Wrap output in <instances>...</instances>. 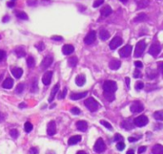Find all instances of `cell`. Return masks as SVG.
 <instances>
[{
    "instance_id": "13",
    "label": "cell",
    "mask_w": 163,
    "mask_h": 154,
    "mask_svg": "<svg viewBox=\"0 0 163 154\" xmlns=\"http://www.w3.org/2000/svg\"><path fill=\"white\" fill-rule=\"evenodd\" d=\"M52 77H53V72L51 71H47L44 75H43V78H42V82L43 83L45 84V85H49L52 82Z\"/></svg>"
},
{
    "instance_id": "50",
    "label": "cell",
    "mask_w": 163,
    "mask_h": 154,
    "mask_svg": "<svg viewBox=\"0 0 163 154\" xmlns=\"http://www.w3.org/2000/svg\"><path fill=\"white\" fill-rule=\"evenodd\" d=\"M5 57H6V52L5 51L0 50V61H2L3 60H4Z\"/></svg>"
},
{
    "instance_id": "25",
    "label": "cell",
    "mask_w": 163,
    "mask_h": 154,
    "mask_svg": "<svg viewBox=\"0 0 163 154\" xmlns=\"http://www.w3.org/2000/svg\"><path fill=\"white\" fill-rule=\"evenodd\" d=\"M121 126L126 130H131V129H133V123H132L130 120L123 121L122 123H121Z\"/></svg>"
},
{
    "instance_id": "38",
    "label": "cell",
    "mask_w": 163,
    "mask_h": 154,
    "mask_svg": "<svg viewBox=\"0 0 163 154\" xmlns=\"http://www.w3.org/2000/svg\"><path fill=\"white\" fill-rule=\"evenodd\" d=\"M100 123L102 124V126H104L106 128H108V129H110V130L113 129V126H112L111 123H109L107 122V121H103V120L100 121Z\"/></svg>"
},
{
    "instance_id": "17",
    "label": "cell",
    "mask_w": 163,
    "mask_h": 154,
    "mask_svg": "<svg viewBox=\"0 0 163 154\" xmlns=\"http://www.w3.org/2000/svg\"><path fill=\"white\" fill-rule=\"evenodd\" d=\"M82 137L80 135H74V136H72L70 139H69L68 141V145H77V143H79L81 141Z\"/></svg>"
},
{
    "instance_id": "58",
    "label": "cell",
    "mask_w": 163,
    "mask_h": 154,
    "mask_svg": "<svg viewBox=\"0 0 163 154\" xmlns=\"http://www.w3.org/2000/svg\"><path fill=\"white\" fill-rule=\"evenodd\" d=\"M26 104H24V102H22V104H19V107L21 108V109H23V108H25V107H26Z\"/></svg>"
},
{
    "instance_id": "24",
    "label": "cell",
    "mask_w": 163,
    "mask_h": 154,
    "mask_svg": "<svg viewBox=\"0 0 163 154\" xmlns=\"http://www.w3.org/2000/svg\"><path fill=\"white\" fill-rule=\"evenodd\" d=\"M31 92L32 93H37L38 92V80L36 78H34L31 83Z\"/></svg>"
},
{
    "instance_id": "51",
    "label": "cell",
    "mask_w": 163,
    "mask_h": 154,
    "mask_svg": "<svg viewBox=\"0 0 163 154\" xmlns=\"http://www.w3.org/2000/svg\"><path fill=\"white\" fill-rule=\"evenodd\" d=\"M135 65H136V68H142V67H143L142 62L139 61V60L136 61V62H135Z\"/></svg>"
},
{
    "instance_id": "61",
    "label": "cell",
    "mask_w": 163,
    "mask_h": 154,
    "mask_svg": "<svg viewBox=\"0 0 163 154\" xmlns=\"http://www.w3.org/2000/svg\"><path fill=\"white\" fill-rule=\"evenodd\" d=\"M77 154H87V153L85 151H83V150H79V151Z\"/></svg>"
},
{
    "instance_id": "18",
    "label": "cell",
    "mask_w": 163,
    "mask_h": 154,
    "mask_svg": "<svg viewBox=\"0 0 163 154\" xmlns=\"http://www.w3.org/2000/svg\"><path fill=\"white\" fill-rule=\"evenodd\" d=\"M87 92H81V93H74V94H72L70 98H71V100L72 101H77V100H80V99H83V98H85L87 96Z\"/></svg>"
},
{
    "instance_id": "40",
    "label": "cell",
    "mask_w": 163,
    "mask_h": 154,
    "mask_svg": "<svg viewBox=\"0 0 163 154\" xmlns=\"http://www.w3.org/2000/svg\"><path fill=\"white\" fill-rule=\"evenodd\" d=\"M104 3V0H96L95 2H93V8H97V7H99L101 6Z\"/></svg>"
},
{
    "instance_id": "37",
    "label": "cell",
    "mask_w": 163,
    "mask_h": 154,
    "mask_svg": "<svg viewBox=\"0 0 163 154\" xmlns=\"http://www.w3.org/2000/svg\"><path fill=\"white\" fill-rule=\"evenodd\" d=\"M147 75L149 79H155V77L157 76V73L154 70H149V71H147Z\"/></svg>"
},
{
    "instance_id": "63",
    "label": "cell",
    "mask_w": 163,
    "mask_h": 154,
    "mask_svg": "<svg viewBox=\"0 0 163 154\" xmlns=\"http://www.w3.org/2000/svg\"><path fill=\"white\" fill-rule=\"evenodd\" d=\"M12 1H13V2H15V0H12Z\"/></svg>"
},
{
    "instance_id": "35",
    "label": "cell",
    "mask_w": 163,
    "mask_h": 154,
    "mask_svg": "<svg viewBox=\"0 0 163 154\" xmlns=\"http://www.w3.org/2000/svg\"><path fill=\"white\" fill-rule=\"evenodd\" d=\"M104 97L108 101H113L115 100V94L113 93H104Z\"/></svg>"
},
{
    "instance_id": "30",
    "label": "cell",
    "mask_w": 163,
    "mask_h": 154,
    "mask_svg": "<svg viewBox=\"0 0 163 154\" xmlns=\"http://www.w3.org/2000/svg\"><path fill=\"white\" fill-rule=\"evenodd\" d=\"M147 19V14L146 13H139L138 16H137L135 19H133V21L135 22H141V21H144V20H146Z\"/></svg>"
},
{
    "instance_id": "32",
    "label": "cell",
    "mask_w": 163,
    "mask_h": 154,
    "mask_svg": "<svg viewBox=\"0 0 163 154\" xmlns=\"http://www.w3.org/2000/svg\"><path fill=\"white\" fill-rule=\"evenodd\" d=\"M27 65L29 68H34L35 65V60L32 57H28L27 58Z\"/></svg>"
},
{
    "instance_id": "62",
    "label": "cell",
    "mask_w": 163,
    "mask_h": 154,
    "mask_svg": "<svg viewBox=\"0 0 163 154\" xmlns=\"http://www.w3.org/2000/svg\"><path fill=\"white\" fill-rule=\"evenodd\" d=\"M119 1L122 2V3H126L127 1H128V0H119Z\"/></svg>"
},
{
    "instance_id": "5",
    "label": "cell",
    "mask_w": 163,
    "mask_h": 154,
    "mask_svg": "<svg viewBox=\"0 0 163 154\" xmlns=\"http://www.w3.org/2000/svg\"><path fill=\"white\" fill-rule=\"evenodd\" d=\"M161 51V47H160V44L158 42H155L151 45L150 49H149V54L152 55L154 57H157L158 56V54L160 53Z\"/></svg>"
},
{
    "instance_id": "26",
    "label": "cell",
    "mask_w": 163,
    "mask_h": 154,
    "mask_svg": "<svg viewBox=\"0 0 163 154\" xmlns=\"http://www.w3.org/2000/svg\"><path fill=\"white\" fill-rule=\"evenodd\" d=\"M153 154H163V145H155L154 148H152Z\"/></svg>"
},
{
    "instance_id": "45",
    "label": "cell",
    "mask_w": 163,
    "mask_h": 154,
    "mask_svg": "<svg viewBox=\"0 0 163 154\" xmlns=\"http://www.w3.org/2000/svg\"><path fill=\"white\" fill-rule=\"evenodd\" d=\"M71 112L72 113V114H74V115L80 114V110H79V108H77V107H72L71 109Z\"/></svg>"
},
{
    "instance_id": "19",
    "label": "cell",
    "mask_w": 163,
    "mask_h": 154,
    "mask_svg": "<svg viewBox=\"0 0 163 154\" xmlns=\"http://www.w3.org/2000/svg\"><path fill=\"white\" fill-rule=\"evenodd\" d=\"M112 12H113V10H112V8L110 6H105V7H103V8L100 10L101 16H104V17L109 16L112 13Z\"/></svg>"
},
{
    "instance_id": "43",
    "label": "cell",
    "mask_w": 163,
    "mask_h": 154,
    "mask_svg": "<svg viewBox=\"0 0 163 154\" xmlns=\"http://www.w3.org/2000/svg\"><path fill=\"white\" fill-rule=\"evenodd\" d=\"M66 94H67V88H64L62 92H59L58 99H59V100H61V99H64L65 97H66Z\"/></svg>"
},
{
    "instance_id": "31",
    "label": "cell",
    "mask_w": 163,
    "mask_h": 154,
    "mask_svg": "<svg viewBox=\"0 0 163 154\" xmlns=\"http://www.w3.org/2000/svg\"><path fill=\"white\" fill-rule=\"evenodd\" d=\"M154 118L157 121H163V110H159L154 113Z\"/></svg>"
},
{
    "instance_id": "55",
    "label": "cell",
    "mask_w": 163,
    "mask_h": 154,
    "mask_svg": "<svg viewBox=\"0 0 163 154\" xmlns=\"http://www.w3.org/2000/svg\"><path fill=\"white\" fill-rule=\"evenodd\" d=\"M126 85H127V87L128 88H130V79L129 78H126Z\"/></svg>"
},
{
    "instance_id": "10",
    "label": "cell",
    "mask_w": 163,
    "mask_h": 154,
    "mask_svg": "<svg viewBox=\"0 0 163 154\" xmlns=\"http://www.w3.org/2000/svg\"><path fill=\"white\" fill-rule=\"evenodd\" d=\"M132 51L133 47L131 45H126L125 47H123V48L119 50V55H120L121 57H128L132 54Z\"/></svg>"
},
{
    "instance_id": "42",
    "label": "cell",
    "mask_w": 163,
    "mask_h": 154,
    "mask_svg": "<svg viewBox=\"0 0 163 154\" xmlns=\"http://www.w3.org/2000/svg\"><path fill=\"white\" fill-rule=\"evenodd\" d=\"M35 47H36V49H37L38 51H43L45 49V45H44V43H43V42H38L35 45Z\"/></svg>"
},
{
    "instance_id": "47",
    "label": "cell",
    "mask_w": 163,
    "mask_h": 154,
    "mask_svg": "<svg viewBox=\"0 0 163 154\" xmlns=\"http://www.w3.org/2000/svg\"><path fill=\"white\" fill-rule=\"evenodd\" d=\"M52 39L53 40H56V41H62L63 38H62V36H59V35H53L52 36Z\"/></svg>"
},
{
    "instance_id": "11",
    "label": "cell",
    "mask_w": 163,
    "mask_h": 154,
    "mask_svg": "<svg viewBox=\"0 0 163 154\" xmlns=\"http://www.w3.org/2000/svg\"><path fill=\"white\" fill-rule=\"evenodd\" d=\"M47 133L50 136H53V135L56 133V124L53 121H51L48 123V126H47Z\"/></svg>"
},
{
    "instance_id": "36",
    "label": "cell",
    "mask_w": 163,
    "mask_h": 154,
    "mask_svg": "<svg viewBox=\"0 0 163 154\" xmlns=\"http://www.w3.org/2000/svg\"><path fill=\"white\" fill-rule=\"evenodd\" d=\"M15 13H16V16L18 18H20V19H24V20H27L28 19L27 13H25L23 12H15Z\"/></svg>"
},
{
    "instance_id": "4",
    "label": "cell",
    "mask_w": 163,
    "mask_h": 154,
    "mask_svg": "<svg viewBox=\"0 0 163 154\" xmlns=\"http://www.w3.org/2000/svg\"><path fill=\"white\" fill-rule=\"evenodd\" d=\"M105 149H106V145H105L104 141L101 138L97 139V141L95 144V146H93V150L96 153H102L103 151H105Z\"/></svg>"
},
{
    "instance_id": "33",
    "label": "cell",
    "mask_w": 163,
    "mask_h": 154,
    "mask_svg": "<svg viewBox=\"0 0 163 154\" xmlns=\"http://www.w3.org/2000/svg\"><path fill=\"white\" fill-rule=\"evenodd\" d=\"M32 128H34V126H32V123H31L30 122H26V123L24 124V129L27 133H30L32 130Z\"/></svg>"
},
{
    "instance_id": "20",
    "label": "cell",
    "mask_w": 163,
    "mask_h": 154,
    "mask_svg": "<svg viewBox=\"0 0 163 154\" xmlns=\"http://www.w3.org/2000/svg\"><path fill=\"white\" fill-rule=\"evenodd\" d=\"M2 86H3V88H5V89H11V88H13V79H11V78H7L4 82H3Z\"/></svg>"
},
{
    "instance_id": "39",
    "label": "cell",
    "mask_w": 163,
    "mask_h": 154,
    "mask_svg": "<svg viewBox=\"0 0 163 154\" xmlns=\"http://www.w3.org/2000/svg\"><path fill=\"white\" fill-rule=\"evenodd\" d=\"M10 135L12 136L13 139H16L18 136H19V133H18V131L16 129H12L10 131Z\"/></svg>"
},
{
    "instance_id": "9",
    "label": "cell",
    "mask_w": 163,
    "mask_h": 154,
    "mask_svg": "<svg viewBox=\"0 0 163 154\" xmlns=\"http://www.w3.org/2000/svg\"><path fill=\"white\" fill-rule=\"evenodd\" d=\"M96 34L95 31H91L88 33V35L85 36L84 38V42L87 45H90V44H92L96 41Z\"/></svg>"
},
{
    "instance_id": "53",
    "label": "cell",
    "mask_w": 163,
    "mask_h": 154,
    "mask_svg": "<svg viewBox=\"0 0 163 154\" xmlns=\"http://www.w3.org/2000/svg\"><path fill=\"white\" fill-rule=\"evenodd\" d=\"M158 68H159V70H160L161 73L163 74V62H160V63L158 64Z\"/></svg>"
},
{
    "instance_id": "57",
    "label": "cell",
    "mask_w": 163,
    "mask_h": 154,
    "mask_svg": "<svg viewBox=\"0 0 163 154\" xmlns=\"http://www.w3.org/2000/svg\"><path fill=\"white\" fill-rule=\"evenodd\" d=\"M4 119H5V116L3 115L1 112H0V122H2V121H4Z\"/></svg>"
},
{
    "instance_id": "15",
    "label": "cell",
    "mask_w": 163,
    "mask_h": 154,
    "mask_svg": "<svg viewBox=\"0 0 163 154\" xmlns=\"http://www.w3.org/2000/svg\"><path fill=\"white\" fill-rule=\"evenodd\" d=\"M121 66V62L118 60H112L109 63V67L111 70H117V69Z\"/></svg>"
},
{
    "instance_id": "64",
    "label": "cell",
    "mask_w": 163,
    "mask_h": 154,
    "mask_svg": "<svg viewBox=\"0 0 163 154\" xmlns=\"http://www.w3.org/2000/svg\"><path fill=\"white\" fill-rule=\"evenodd\" d=\"M0 39H1V36H0Z\"/></svg>"
},
{
    "instance_id": "12",
    "label": "cell",
    "mask_w": 163,
    "mask_h": 154,
    "mask_svg": "<svg viewBox=\"0 0 163 154\" xmlns=\"http://www.w3.org/2000/svg\"><path fill=\"white\" fill-rule=\"evenodd\" d=\"M53 61V57L52 56H47L41 62V68L42 69H47L52 65Z\"/></svg>"
},
{
    "instance_id": "56",
    "label": "cell",
    "mask_w": 163,
    "mask_h": 154,
    "mask_svg": "<svg viewBox=\"0 0 163 154\" xmlns=\"http://www.w3.org/2000/svg\"><path fill=\"white\" fill-rule=\"evenodd\" d=\"M14 4H15V3H14L13 1H12V2H9L7 5H8V7H11V8H13V7L14 6Z\"/></svg>"
},
{
    "instance_id": "28",
    "label": "cell",
    "mask_w": 163,
    "mask_h": 154,
    "mask_svg": "<svg viewBox=\"0 0 163 154\" xmlns=\"http://www.w3.org/2000/svg\"><path fill=\"white\" fill-rule=\"evenodd\" d=\"M77 62H78V58L77 57H69V60H68V65L70 66V67H74V66H77Z\"/></svg>"
},
{
    "instance_id": "41",
    "label": "cell",
    "mask_w": 163,
    "mask_h": 154,
    "mask_svg": "<svg viewBox=\"0 0 163 154\" xmlns=\"http://www.w3.org/2000/svg\"><path fill=\"white\" fill-rule=\"evenodd\" d=\"M117 148L119 150V151H122V150L125 148V144L123 142H118L117 145Z\"/></svg>"
},
{
    "instance_id": "3",
    "label": "cell",
    "mask_w": 163,
    "mask_h": 154,
    "mask_svg": "<svg viewBox=\"0 0 163 154\" xmlns=\"http://www.w3.org/2000/svg\"><path fill=\"white\" fill-rule=\"evenodd\" d=\"M145 48H146V43H145V41H143V40H140V41H138L136 43V49H135V57H141V55L143 54Z\"/></svg>"
},
{
    "instance_id": "23",
    "label": "cell",
    "mask_w": 163,
    "mask_h": 154,
    "mask_svg": "<svg viewBox=\"0 0 163 154\" xmlns=\"http://www.w3.org/2000/svg\"><path fill=\"white\" fill-rule=\"evenodd\" d=\"M12 74L15 79H20L21 76L23 74V70L19 67H15V68H13L12 70Z\"/></svg>"
},
{
    "instance_id": "16",
    "label": "cell",
    "mask_w": 163,
    "mask_h": 154,
    "mask_svg": "<svg viewBox=\"0 0 163 154\" xmlns=\"http://www.w3.org/2000/svg\"><path fill=\"white\" fill-rule=\"evenodd\" d=\"M58 90H59V84L58 83H56V85L53 86V90H52V92H51V95H50V97H49V102H51V104H52V102L53 101V100H54V97H56V93L58 92Z\"/></svg>"
},
{
    "instance_id": "44",
    "label": "cell",
    "mask_w": 163,
    "mask_h": 154,
    "mask_svg": "<svg viewBox=\"0 0 163 154\" xmlns=\"http://www.w3.org/2000/svg\"><path fill=\"white\" fill-rule=\"evenodd\" d=\"M144 88V83L142 82H137L136 83V90H141Z\"/></svg>"
},
{
    "instance_id": "46",
    "label": "cell",
    "mask_w": 163,
    "mask_h": 154,
    "mask_svg": "<svg viewBox=\"0 0 163 154\" xmlns=\"http://www.w3.org/2000/svg\"><path fill=\"white\" fill-rule=\"evenodd\" d=\"M29 154H38V149L36 148H31L29 150Z\"/></svg>"
},
{
    "instance_id": "7",
    "label": "cell",
    "mask_w": 163,
    "mask_h": 154,
    "mask_svg": "<svg viewBox=\"0 0 163 154\" xmlns=\"http://www.w3.org/2000/svg\"><path fill=\"white\" fill-rule=\"evenodd\" d=\"M133 123L138 127H143L148 123V118L145 115L139 116V117H137V118H136L135 120H133Z\"/></svg>"
},
{
    "instance_id": "22",
    "label": "cell",
    "mask_w": 163,
    "mask_h": 154,
    "mask_svg": "<svg viewBox=\"0 0 163 154\" xmlns=\"http://www.w3.org/2000/svg\"><path fill=\"white\" fill-rule=\"evenodd\" d=\"M86 82V77L85 75H78L77 77V79H75V83H77V85L78 86H83Z\"/></svg>"
},
{
    "instance_id": "59",
    "label": "cell",
    "mask_w": 163,
    "mask_h": 154,
    "mask_svg": "<svg viewBox=\"0 0 163 154\" xmlns=\"http://www.w3.org/2000/svg\"><path fill=\"white\" fill-rule=\"evenodd\" d=\"M126 154H135V150H133V149H129Z\"/></svg>"
},
{
    "instance_id": "21",
    "label": "cell",
    "mask_w": 163,
    "mask_h": 154,
    "mask_svg": "<svg viewBox=\"0 0 163 154\" xmlns=\"http://www.w3.org/2000/svg\"><path fill=\"white\" fill-rule=\"evenodd\" d=\"M77 128L78 130L84 132L87 130V128H88V123H87V122H85V121H78L77 123Z\"/></svg>"
},
{
    "instance_id": "60",
    "label": "cell",
    "mask_w": 163,
    "mask_h": 154,
    "mask_svg": "<svg viewBox=\"0 0 163 154\" xmlns=\"http://www.w3.org/2000/svg\"><path fill=\"white\" fill-rule=\"evenodd\" d=\"M9 19H10V17L9 16H5L4 18H3V22H6V21H9Z\"/></svg>"
},
{
    "instance_id": "27",
    "label": "cell",
    "mask_w": 163,
    "mask_h": 154,
    "mask_svg": "<svg viewBox=\"0 0 163 154\" xmlns=\"http://www.w3.org/2000/svg\"><path fill=\"white\" fill-rule=\"evenodd\" d=\"M14 52H15V54L17 55L18 57H23L26 56V52H25V50L22 46H19L17 47V48L14 50Z\"/></svg>"
},
{
    "instance_id": "14",
    "label": "cell",
    "mask_w": 163,
    "mask_h": 154,
    "mask_svg": "<svg viewBox=\"0 0 163 154\" xmlns=\"http://www.w3.org/2000/svg\"><path fill=\"white\" fill-rule=\"evenodd\" d=\"M74 47L71 45V44H66V45L63 46L62 48V53L65 55V56H69V55H71L74 53Z\"/></svg>"
},
{
    "instance_id": "1",
    "label": "cell",
    "mask_w": 163,
    "mask_h": 154,
    "mask_svg": "<svg viewBox=\"0 0 163 154\" xmlns=\"http://www.w3.org/2000/svg\"><path fill=\"white\" fill-rule=\"evenodd\" d=\"M104 93H115L117 90V84L114 80H106L103 83Z\"/></svg>"
},
{
    "instance_id": "54",
    "label": "cell",
    "mask_w": 163,
    "mask_h": 154,
    "mask_svg": "<svg viewBox=\"0 0 163 154\" xmlns=\"http://www.w3.org/2000/svg\"><path fill=\"white\" fill-rule=\"evenodd\" d=\"M128 140H129V142H136V141H137V139L136 138H135V137H130L129 139H128Z\"/></svg>"
},
{
    "instance_id": "8",
    "label": "cell",
    "mask_w": 163,
    "mask_h": 154,
    "mask_svg": "<svg viewBox=\"0 0 163 154\" xmlns=\"http://www.w3.org/2000/svg\"><path fill=\"white\" fill-rule=\"evenodd\" d=\"M123 42V40L121 38H119V36H115V38H114L113 39L111 40L110 44H109V47H110L111 50H115L117 49L118 46H120L121 44Z\"/></svg>"
},
{
    "instance_id": "29",
    "label": "cell",
    "mask_w": 163,
    "mask_h": 154,
    "mask_svg": "<svg viewBox=\"0 0 163 154\" xmlns=\"http://www.w3.org/2000/svg\"><path fill=\"white\" fill-rule=\"evenodd\" d=\"M99 38L101 40H107L109 38H110V34H109V32L107 30H101L99 32Z\"/></svg>"
},
{
    "instance_id": "2",
    "label": "cell",
    "mask_w": 163,
    "mask_h": 154,
    "mask_svg": "<svg viewBox=\"0 0 163 154\" xmlns=\"http://www.w3.org/2000/svg\"><path fill=\"white\" fill-rule=\"evenodd\" d=\"M84 104L86 105V107L92 112H96V110L99 108V104L93 98L87 99V100L84 101Z\"/></svg>"
},
{
    "instance_id": "34",
    "label": "cell",
    "mask_w": 163,
    "mask_h": 154,
    "mask_svg": "<svg viewBox=\"0 0 163 154\" xmlns=\"http://www.w3.org/2000/svg\"><path fill=\"white\" fill-rule=\"evenodd\" d=\"M25 89V85L23 83H19L18 85L16 86L15 88V93L17 94H21V93H23V91Z\"/></svg>"
},
{
    "instance_id": "49",
    "label": "cell",
    "mask_w": 163,
    "mask_h": 154,
    "mask_svg": "<svg viewBox=\"0 0 163 154\" xmlns=\"http://www.w3.org/2000/svg\"><path fill=\"white\" fill-rule=\"evenodd\" d=\"M114 140L115 141H122L123 140V137L121 136V135L120 134H115V138H114Z\"/></svg>"
},
{
    "instance_id": "48",
    "label": "cell",
    "mask_w": 163,
    "mask_h": 154,
    "mask_svg": "<svg viewBox=\"0 0 163 154\" xmlns=\"http://www.w3.org/2000/svg\"><path fill=\"white\" fill-rule=\"evenodd\" d=\"M133 78H141V72L139 70H136L135 72H133Z\"/></svg>"
},
{
    "instance_id": "6",
    "label": "cell",
    "mask_w": 163,
    "mask_h": 154,
    "mask_svg": "<svg viewBox=\"0 0 163 154\" xmlns=\"http://www.w3.org/2000/svg\"><path fill=\"white\" fill-rule=\"evenodd\" d=\"M130 109H131L132 113H139L141 111H143L144 105H143V104H141V101H133V104H131V106H130Z\"/></svg>"
},
{
    "instance_id": "52",
    "label": "cell",
    "mask_w": 163,
    "mask_h": 154,
    "mask_svg": "<svg viewBox=\"0 0 163 154\" xmlns=\"http://www.w3.org/2000/svg\"><path fill=\"white\" fill-rule=\"evenodd\" d=\"M145 150H146V146H140V148H138V154L143 153Z\"/></svg>"
}]
</instances>
